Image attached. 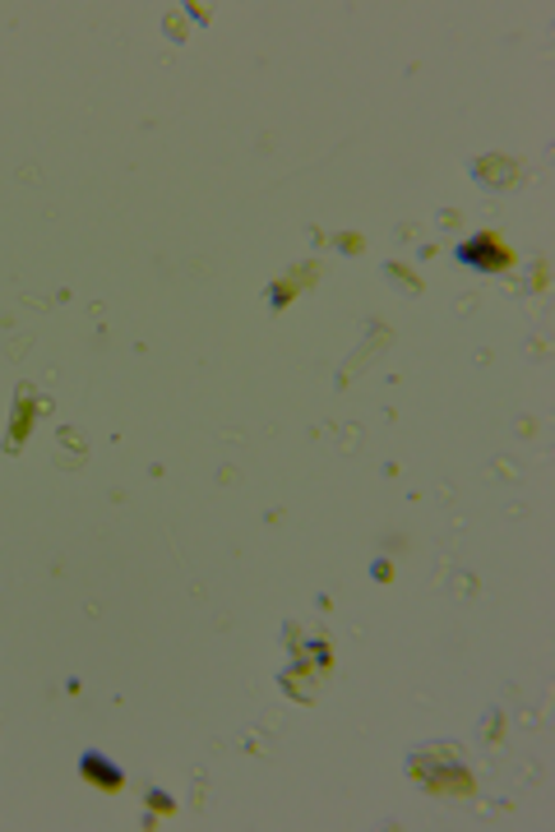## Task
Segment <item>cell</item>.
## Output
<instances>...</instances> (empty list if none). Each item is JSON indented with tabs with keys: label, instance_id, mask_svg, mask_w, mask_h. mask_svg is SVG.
Segmentation results:
<instances>
[{
	"label": "cell",
	"instance_id": "cell-1",
	"mask_svg": "<svg viewBox=\"0 0 555 832\" xmlns=\"http://www.w3.org/2000/svg\"><path fill=\"white\" fill-rule=\"evenodd\" d=\"M454 259L463 264V268H491V274H500V268H509V251L496 241V236H473V241H463L458 251H454Z\"/></svg>",
	"mask_w": 555,
	"mask_h": 832
}]
</instances>
